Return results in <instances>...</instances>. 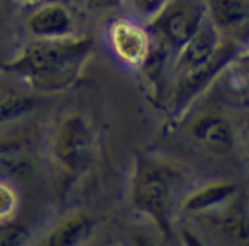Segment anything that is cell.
<instances>
[{
  "label": "cell",
  "instance_id": "cell-10",
  "mask_svg": "<svg viewBox=\"0 0 249 246\" xmlns=\"http://www.w3.org/2000/svg\"><path fill=\"white\" fill-rule=\"evenodd\" d=\"M238 184L230 179H219L187 191L179 200V210L191 214H202L221 209L237 196Z\"/></svg>",
  "mask_w": 249,
  "mask_h": 246
},
{
  "label": "cell",
  "instance_id": "cell-8",
  "mask_svg": "<svg viewBox=\"0 0 249 246\" xmlns=\"http://www.w3.org/2000/svg\"><path fill=\"white\" fill-rule=\"evenodd\" d=\"M25 28L34 40H61L78 35L72 11L59 0H49L32 7L25 20Z\"/></svg>",
  "mask_w": 249,
  "mask_h": 246
},
{
  "label": "cell",
  "instance_id": "cell-12",
  "mask_svg": "<svg viewBox=\"0 0 249 246\" xmlns=\"http://www.w3.org/2000/svg\"><path fill=\"white\" fill-rule=\"evenodd\" d=\"M96 228V220L89 213H75L66 217L46 238V246H84Z\"/></svg>",
  "mask_w": 249,
  "mask_h": 246
},
{
  "label": "cell",
  "instance_id": "cell-2",
  "mask_svg": "<svg viewBox=\"0 0 249 246\" xmlns=\"http://www.w3.org/2000/svg\"><path fill=\"white\" fill-rule=\"evenodd\" d=\"M185 188L181 168L164 158H141L132 182V202L161 232L169 234L174 202Z\"/></svg>",
  "mask_w": 249,
  "mask_h": 246
},
{
  "label": "cell",
  "instance_id": "cell-16",
  "mask_svg": "<svg viewBox=\"0 0 249 246\" xmlns=\"http://www.w3.org/2000/svg\"><path fill=\"white\" fill-rule=\"evenodd\" d=\"M171 1L173 0H123V4H125L128 14L132 17L150 24L159 17Z\"/></svg>",
  "mask_w": 249,
  "mask_h": 246
},
{
  "label": "cell",
  "instance_id": "cell-4",
  "mask_svg": "<svg viewBox=\"0 0 249 246\" xmlns=\"http://www.w3.org/2000/svg\"><path fill=\"white\" fill-rule=\"evenodd\" d=\"M247 52L242 42L224 38L214 56L198 69L171 79L169 89V107L173 117H181L212 84L230 69V66Z\"/></svg>",
  "mask_w": 249,
  "mask_h": 246
},
{
  "label": "cell",
  "instance_id": "cell-5",
  "mask_svg": "<svg viewBox=\"0 0 249 246\" xmlns=\"http://www.w3.org/2000/svg\"><path fill=\"white\" fill-rule=\"evenodd\" d=\"M103 42L110 57L121 69L141 72L155 48V36L149 24L131 14L110 18L103 31Z\"/></svg>",
  "mask_w": 249,
  "mask_h": 246
},
{
  "label": "cell",
  "instance_id": "cell-17",
  "mask_svg": "<svg viewBox=\"0 0 249 246\" xmlns=\"http://www.w3.org/2000/svg\"><path fill=\"white\" fill-rule=\"evenodd\" d=\"M34 234L28 224L10 221L0 226V246H31Z\"/></svg>",
  "mask_w": 249,
  "mask_h": 246
},
{
  "label": "cell",
  "instance_id": "cell-22",
  "mask_svg": "<svg viewBox=\"0 0 249 246\" xmlns=\"http://www.w3.org/2000/svg\"><path fill=\"white\" fill-rule=\"evenodd\" d=\"M0 72H3V70H1V64H0Z\"/></svg>",
  "mask_w": 249,
  "mask_h": 246
},
{
  "label": "cell",
  "instance_id": "cell-7",
  "mask_svg": "<svg viewBox=\"0 0 249 246\" xmlns=\"http://www.w3.org/2000/svg\"><path fill=\"white\" fill-rule=\"evenodd\" d=\"M224 38L206 17L198 31L173 53L169 67L170 81L209 61L219 50Z\"/></svg>",
  "mask_w": 249,
  "mask_h": 246
},
{
  "label": "cell",
  "instance_id": "cell-14",
  "mask_svg": "<svg viewBox=\"0 0 249 246\" xmlns=\"http://www.w3.org/2000/svg\"><path fill=\"white\" fill-rule=\"evenodd\" d=\"M38 98L30 92L0 95V127L16 124L36 108Z\"/></svg>",
  "mask_w": 249,
  "mask_h": 246
},
{
  "label": "cell",
  "instance_id": "cell-20",
  "mask_svg": "<svg viewBox=\"0 0 249 246\" xmlns=\"http://www.w3.org/2000/svg\"><path fill=\"white\" fill-rule=\"evenodd\" d=\"M132 245L134 246H163L156 236L150 235L148 232H135L132 238Z\"/></svg>",
  "mask_w": 249,
  "mask_h": 246
},
{
  "label": "cell",
  "instance_id": "cell-6",
  "mask_svg": "<svg viewBox=\"0 0 249 246\" xmlns=\"http://www.w3.org/2000/svg\"><path fill=\"white\" fill-rule=\"evenodd\" d=\"M205 18L202 0H173L149 27L155 39L173 54L198 31Z\"/></svg>",
  "mask_w": 249,
  "mask_h": 246
},
{
  "label": "cell",
  "instance_id": "cell-19",
  "mask_svg": "<svg viewBox=\"0 0 249 246\" xmlns=\"http://www.w3.org/2000/svg\"><path fill=\"white\" fill-rule=\"evenodd\" d=\"M90 11L113 10L123 4V0H85Z\"/></svg>",
  "mask_w": 249,
  "mask_h": 246
},
{
  "label": "cell",
  "instance_id": "cell-3",
  "mask_svg": "<svg viewBox=\"0 0 249 246\" xmlns=\"http://www.w3.org/2000/svg\"><path fill=\"white\" fill-rule=\"evenodd\" d=\"M99 132L92 118L78 110L61 114L48 135L50 161L66 174H85L99 155Z\"/></svg>",
  "mask_w": 249,
  "mask_h": 246
},
{
  "label": "cell",
  "instance_id": "cell-13",
  "mask_svg": "<svg viewBox=\"0 0 249 246\" xmlns=\"http://www.w3.org/2000/svg\"><path fill=\"white\" fill-rule=\"evenodd\" d=\"M34 156L22 139H0V178L14 181L25 178L32 170Z\"/></svg>",
  "mask_w": 249,
  "mask_h": 246
},
{
  "label": "cell",
  "instance_id": "cell-21",
  "mask_svg": "<svg viewBox=\"0 0 249 246\" xmlns=\"http://www.w3.org/2000/svg\"><path fill=\"white\" fill-rule=\"evenodd\" d=\"M17 1H20V3L25 4V6H30V7H35V6H38L40 3H45V1H49V0H17Z\"/></svg>",
  "mask_w": 249,
  "mask_h": 246
},
{
  "label": "cell",
  "instance_id": "cell-11",
  "mask_svg": "<svg viewBox=\"0 0 249 246\" xmlns=\"http://www.w3.org/2000/svg\"><path fill=\"white\" fill-rule=\"evenodd\" d=\"M208 20L226 38L239 40L247 34L249 21L248 0H202Z\"/></svg>",
  "mask_w": 249,
  "mask_h": 246
},
{
  "label": "cell",
  "instance_id": "cell-9",
  "mask_svg": "<svg viewBox=\"0 0 249 246\" xmlns=\"http://www.w3.org/2000/svg\"><path fill=\"white\" fill-rule=\"evenodd\" d=\"M190 137L200 148L216 156L230 155L237 146V132L232 123L217 111H202L188 125Z\"/></svg>",
  "mask_w": 249,
  "mask_h": 246
},
{
  "label": "cell",
  "instance_id": "cell-18",
  "mask_svg": "<svg viewBox=\"0 0 249 246\" xmlns=\"http://www.w3.org/2000/svg\"><path fill=\"white\" fill-rule=\"evenodd\" d=\"M178 241L181 246H210L205 236L194 227L181 226L178 229Z\"/></svg>",
  "mask_w": 249,
  "mask_h": 246
},
{
  "label": "cell",
  "instance_id": "cell-15",
  "mask_svg": "<svg viewBox=\"0 0 249 246\" xmlns=\"http://www.w3.org/2000/svg\"><path fill=\"white\" fill-rule=\"evenodd\" d=\"M20 189L14 181L0 178V226L17 220L21 210Z\"/></svg>",
  "mask_w": 249,
  "mask_h": 246
},
{
  "label": "cell",
  "instance_id": "cell-1",
  "mask_svg": "<svg viewBox=\"0 0 249 246\" xmlns=\"http://www.w3.org/2000/svg\"><path fill=\"white\" fill-rule=\"evenodd\" d=\"M93 48L87 35L61 40H34L1 63L3 72L14 74L42 93H56L75 85Z\"/></svg>",
  "mask_w": 249,
  "mask_h": 246
}]
</instances>
